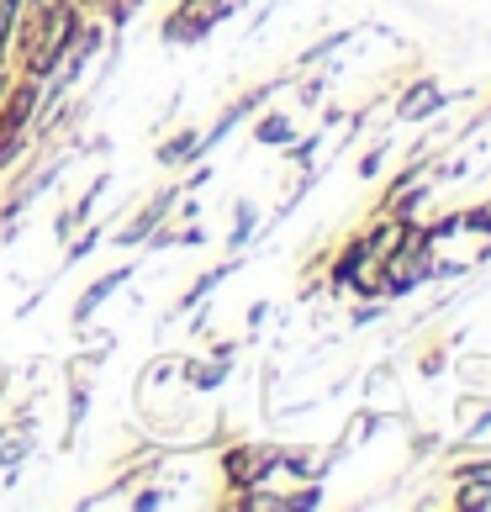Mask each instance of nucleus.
Instances as JSON below:
<instances>
[{
    "mask_svg": "<svg viewBox=\"0 0 491 512\" xmlns=\"http://www.w3.org/2000/svg\"><path fill=\"white\" fill-rule=\"evenodd\" d=\"M127 275H132V270H111L106 280H96V286H90V291L80 296V307H74V322H85V317H90V312H96V307H101V301H106L111 291H117V286H122V280H127Z\"/></svg>",
    "mask_w": 491,
    "mask_h": 512,
    "instance_id": "obj_1",
    "label": "nucleus"
},
{
    "mask_svg": "<svg viewBox=\"0 0 491 512\" xmlns=\"http://www.w3.org/2000/svg\"><path fill=\"white\" fill-rule=\"evenodd\" d=\"M439 106H444V90H439V85H418V90L402 101V117H407V122H423L428 111H439Z\"/></svg>",
    "mask_w": 491,
    "mask_h": 512,
    "instance_id": "obj_2",
    "label": "nucleus"
},
{
    "mask_svg": "<svg viewBox=\"0 0 491 512\" xmlns=\"http://www.w3.org/2000/svg\"><path fill=\"white\" fill-rule=\"evenodd\" d=\"M291 138V122L286 117H264L259 122V143H286Z\"/></svg>",
    "mask_w": 491,
    "mask_h": 512,
    "instance_id": "obj_3",
    "label": "nucleus"
}]
</instances>
